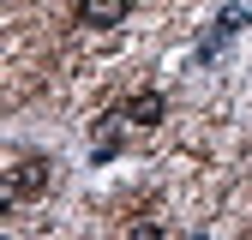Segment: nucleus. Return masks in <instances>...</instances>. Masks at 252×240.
Listing matches in <instances>:
<instances>
[{
	"instance_id": "nucleus-1",
	"label": "nucleus",
	"mask_w": 252,
	"mask_h": 240,
	"mask_svg": "<svg viewBox=\"0 0 252 240\" xmlns=\"http://www.w3.org/2000/svg\"><path fill=\"white\" fill-rule=\"evenodd\" d=\"M54 180V162L48 156H18L12 174H6V204H24V198H42Z\"/></svg>"
},
{
	"instance_id": "nucleus-2",
	"label": "nucleus",
	"mask_w": 252,
	"mask_h": 240,
	"mask_svg": "<svg viewBox=\"0 0 252 240\" xmlns=\"http://www.w3.org/2000/svg\"><path fill=\"white\" fill-rule=\"evenodd\" d=\"M162 114H168V96H162V90H132V96L120 102V120H126V126H162Z\"/></svg>"
},
{
	"instance_id": "nucleus-3",
	"label": "nucleus",
	"mask_w": 252,
	"mask_h": 240,
	"mask_svg": "<svg viewBox=\"0 0 252 240\" xmlns=\"http://www.w3.org/2000/svg\"><path fill=\"white\" fill-rule=\"evenodd\" d=\"M126 12H132V0H78V24H90V30L126 24Z\"/></svg>"
},
{
	"instance_id": "nucleus-4",
	"label": "nucleus",
	"mask_w": 252,
	"mask_h": 240,
	"mask_svg": "<svg viewBox=\"0 0 252 240\" xmlns=\"http://www.w3.org/2000/svg\"><path fill=\"white\" fill-rule=\"evenodd\" d=\"M126 240H168V234H162V222H132Z\"/></svg>"
}]
</instances>
